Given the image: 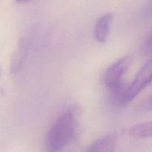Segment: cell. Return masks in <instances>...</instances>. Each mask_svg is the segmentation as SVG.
<instances>
[{
    "instance_id": "obj_1",
    "label": "cell",
    "mask_w": 152,
    "mask_h": 152,
    "mask_svg": "<svg viewBox=\"0 0 152 152\" xmlns=\"http://www.w3.org/2000/svg\"><path fill=\"white\" fill-rule=\"evenodd\" d=\"M77 120L71 110L61 114L46 134L44 152H62L76 133Z\"/></svg>"
},
{
    "instance_id": "obj_2",
    "label": "cell",
    "mask_w": 152,
    "mask_h": 152,
    "mask_svg": "<svg viewBox=\"0 0 152 152\" xmlns=\"http://www.w3.org/2000/svg\"><path fill=\"white\" fill-rule=\"evenodd\" d=\"M151 83L152 58L141 68L132 83L126 87L124 97L125 105L132 102Z\"/></svg>"
},
{
    "instance_id": "obj_3",
    "label": "cell",
    "mask_w": 152,
    "mask_h": 152,
    "mask_svg": "<svg viewBox=\"0 0 152 152\" xmlns=\"http://www.w3.org/2000/svg\"><path fill=\"white\" fill-rule=\"evenodd\" d=\"M130 64V57L125 56L110 65L102 75V81L104 86L110 89L122 84L123 77L127 73Z\"/></svg>"
},
{
    "instance_id": "obj_4",
    "label": "cell",
    "mask_w": 152,
    "mask_h": 152,
    "mask_svg": "<svg viewBox=\"0 0 152 152\" xmlns=\"http://www.w3.org/2000/svg\"><path fill=\"white\" fill-rule=\"evenodd\" d=\"M28 45L25 38L19 40L10 58V70L12 74H17L22 70L28 55Z\"/></svg>"
},
{
    "instance_id": "obj_5",
    "label": "cell",
    "mask_w": 152,
    "mask_h": 152,
    "mask_svg": "<svg viewBox=\"0 0 152 152\" xmlns=\"http://www.w3.org/2000/svg\"><path fill=\"white\" fill-rule=\"evenodd\" d=\"M116 147L117 136L111 134L95 140L84 152H115Z\"/></svg>"
},
{
    "instance_id": "obj_6",
    "label": "cell",
    "mask_w": 152,
    "mask_h": 152,
    "mask_svg": "<svg viewBox=\"0 0 152 152\" xmlns=\"http://www.w3.org/2000/svg\"><path fill=\"white\" fill-rule=\"evenodd\" d=\"M113 15L106 13L99 18L94 26V36L98 42H105L110 31V26L112 22Z\"/></svg>"
},
{
    "instance_id": "obj_7",
    "label": "cell",
    "mask_w": 152,
    "mask_h": 152,
    "mask_svg": "<svg viewBox=\"0 0 152 152\" xmlns=\"http://www.w3.org/2000/svg\"><path fill=\"white\" fill-rule=\"evenodd\" d=\"M129 134L137 138H152V121L132 126L129 129Z\"/></svg>"
},
{
    "instance_id": "obj_8",
    "label": "cell",
    "mask_w": 152,
    "mask_h": 152,
    "mask_svg": "<svg viewBox=\"0 0 152 152\" xmlns=\"http://www.w3.org/2000/svg\"><path fill=\"white\" fill-rule=\"evenodd\" d=\"M144 108L147 111H152V96L149 98L146 102L144 104Z\"/></svg>"
},
{
    "instance_id": "obj_9",
    "label": "cell",
    "mask_w": 152,
    "mask_h": 152,
    "mask_svg": "<svg viewBox=\"0 0 152 152\" xmlns=\"http://www.w3.org/2000/svg\"><path fill=\"white\" fill-rule=\"evenodd\" d=\"M145 13L146 15H150L151 13H152V0L151 2H150V4H148V7H146V9H145Z\"/></svg>"
},
{
    "instance_id": "obj_10",
    "label": "cell",
    "mask_w": 152,
    "mask_h": 152,
    "mask_svg": "<svg viewBox=\"0 0 152 152\" xmlns=\"http://www.w3.org/2000/svg\"><path fill=\"white\" fill-rule=\"evenodd\" d=\"M146 48L148 49H149V50H152V36H151V38L148 39V42H147Z\"/></svg>"
},
{
    "instance_id": "obj_11",
    "label": "cell",
    "mask_w": 152,
    "mask_h": 152,
    "mask_svg": "<svg viewBox=\"0 0 152 152\" xmlns=\"http://www.w3.org/2000/svg\"><path fill=\"white\" fill-rule=\"evenodd\" d=\"M29 1H31V0H16V1L17 3H25Z\"/></svg>"
}]
</instances>
